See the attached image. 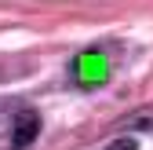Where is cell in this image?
<instances>
[{
    "mask_svg": "<svg viewBox=\"0 0 153 150\" xmlns=\"http://www.w3.org/2000/svg\"><path fill=\"white\" fill-rule=\"evenodd\" d=\"M36 132H40V117H36L33 110L18 114V117H15V132H11V143H15V150H26V146L36 139Z\"/></svg>",
    "mask_w": 153,
    "mask_h": 150,
    "instance_id": "cell-2",
    "label": "cell"
},
{
    "mask_svg": "<svg viewBox=\"0 0 153 150\" xmlns=\"http://www.w3.org/2000/svg\"><path fill=\"white\" fill-rule=\"evenodd\" d=\"M102 150H139V143H135V139H113V143H106Z\"/></svg>",
    "mask_w": 153,
    "mask_h": 150,
    "instance_id": "cell-3",
    "label": "cell"
},
{
    "mask_svg": "<svg viewBox=\"0 0 153 150\" xmlns=\"http://www.w3.org/2000/svg\"><path fill=\"white\" fill-rule=\"evenodd\" d=\"M69 77H73L76 88H84V92L102 88V84L113 77V62H109L106 51L88 48V51H80V55H73V62H69Z\"/></svg>",
    "mask_w": 153,
    "mask_h": 150,
    "instance_id": "cell-1",
    "label": "cell"
}]
</instances>
